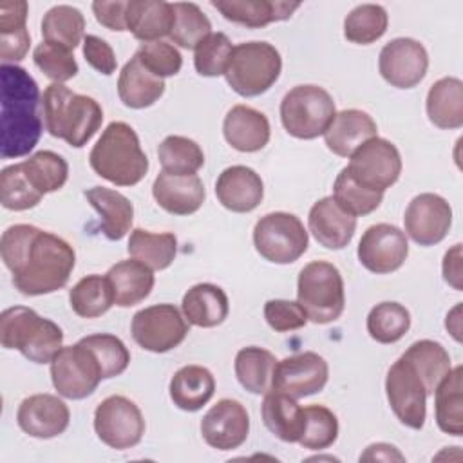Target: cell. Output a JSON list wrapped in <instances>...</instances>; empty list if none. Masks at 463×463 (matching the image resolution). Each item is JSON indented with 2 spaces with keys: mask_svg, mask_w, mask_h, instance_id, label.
<instances>
[{
  "mask_svg": "<svg viewBox=\"0 0 463 463\" xmlns=\"http://www.w3.org/2000/svg\"><path fill=\"white\" fill-rule=\"evenodd\" d=\"M0 253L14 288L27 297L61 289L74 269V248L61 237L33 224L9 226L0 239Z\"/></svg>",
  "mask_w": 463,
  "mask_h": 463,
  "instance_id": "1",
  "label": "cell"
},
{
  "mask_svg": "<svg viewBox=\"0 0 463 463\" xmlns=\"http://www.w3.org/2000/svg\"><path fill=\"white\" fill-rule=\"evenodd\" d=\"M2 141L4 159L27 156L42 136L40 90L34 78L18 65L2 63Z\"/></svg>",
  "mask_w": 463,
  "mask_h": 463,
  "instance_id": "2",
  "label": "cell"
},
{
  "mask_svg": "<svg viewBox=\"0 0 463 463\" xmlns=\"http://www.w3.org/2000/svg\"><path fill=\"white\" fill-rule=\"evenodd\" d=\"M42 109L47 132L74 148L87 145L103 121V110L94 98L78 94L63 83L45 87Z\"/></svg>",
  "mask_w": 463,
  "mask_h": 463,
  "instance_id": "3",
  "label": "cell"
},
{
  "mask_svg": "<svg viewBox=\"0 0 463 463\" xmlns=\"http://www.w3.org/2000/svg\"><path fill=\"white\" fill-rule=\"evenodd\" d=\"M90 168L116 186H134L148 172V157L136 130L125 121H112L89 154Z\"/></svg>",
  "mask_w": 463,
  "mask_h": 463,
  "instance_id": "4",
  "label": "cell"
},
{
  "mask_svg": "<svg viewBox=\"0 0 463 463\" xmlns=\"http://www.w3.org/2000/svg\"><path fill=\"white\" fill-rule=\"evenodd\" d=\"M0 342L5 349H16L34 364H51L63 347V331L34 309L13 306L0 315Z\"/></svg>",
  "mask_w": 463,
  "mask_h": 463,
  "instance_id": "5",
  "label": "cell"
},
{
  "mask_svg": "<svg viewBox=\"0 0 463 463\" xmlns=\"http://www.w3.org/2000/svg\"><path fill=\"white\" fill-rule=\"evenodd\" d=\"M297 302L315 324H329L340 318L345 307L344 279L338 268L327 260L306 264L297 280Z\"/></svg>",
  "mask_w": 463,
  "mask_h": 463,
  "instance_id": "6",
  "label": "cell"
},
{
  "mask_svg": "<svg viewBox=\"0 0 463 463\" xmlns=\"http://www.w3.org/2000/svg\"><path fill=\"white\" fill-rule=\"evenodd\" d=\"M280 52L268 42H244L233 47L224 78L244 98L264 94L280 76Z\"/></svg>",
  "mask_w": 463,
  "mask_h": 463,
  "instance_id": "7",
  "label": "cell"
},
{
  "mask_svg": "<svg viewBox=\"0 0 463 463\" xmlns=\"http://www.w3.org/2000/svg\"><path fill=\"white\" fill-rule=\"evenodd\" d=\"M336 116L331 94L318 85H297L280 101V121L297 139L324 136Z\"/></svg>",
  "mask_w": 463,
  "mask_h": 463,
  "instance_id": "8",
  "label": "cell"
},
{
  "mask_svg": "<svg viewBox=\"0 0 463 463\" xmlns=\"http://www.w3.org/2000/svg\"><path fill=\"white\" fill-rule=\"evenodd\" d=\"M253 244L260 257L273 264L298 260L309 244L302 221L288 212H271L260 217L253 228Z\"/></svg>",
  "mask_w": 463,
  "mask_h": 463,
  "instance_id": "9",
  "label": "cell"
},
{
  "mask_svg": "<svg viewBox=\"0 0 463 463\" xmlns=\"http://www.w3.org/2000/svg\"><path fill=\"white\" fill-rule=\"evenodd\" d=\"M51 380L60 396L83 400L98 389L103 373L92 351L78 342L61 347L51 360Z\"/></svg>",
  "mask_w": 463,
  "mask_h": 463,
  "instance_id": "10",
  "label": "cell"
},
{
  "mask_svg": "<svg viewBox=\"0 0 463 463\" xmlns=\"http://www.w3.org/2000/svg\"><path fill=\"white\" fill-rule=\"evenodd\" d=\"M345 168L360 186L383 194L402 174V156L396 145L376 136L367 139L349 156V165Z\"/></svg>",
  "mask_w": 463,
  "mask_h": 463,
  "instance_id": "11",
  "label": "cell"
},
{
  "mask_svg": "<svg viewBox=\"0 0 463 463\" xmlns=\"http://www.w3.org/2000/svg\"><path fill=\"white\" fill-rule=\"evenodd\" d=\"M94 430L107 447L125 450L141 441L145 418L132 400L112 394L98 403L94 411Z\"/></svg>",
  "mask_w": 463,
  "mask_h": 463,
  "instance_id": "12",
  "label": "cell"
},
{
  "mask_svg": "<svg viewBox=\"0 0 463 463\" xmlns=\"http://www.w3.org/2000/svg\"><path fill=\"white\" fill-rule=\"evenodd\" d=\"M130 333L141 349L166 353L186 338L188 324L174 304H156L132 317Z\"/></svg>",
  "mask_w": 463,
  "mask_h": 463,
  "instance_id": "13",
  "label": "cell"
},
{
  "mask_svg": "<svg viewBox=\"0 0 463 463\" xmlns=\"http://www.w3.org/2000/svg\"><path fill=\"white\" fill-rule=\"evenodd\" d=\"M385 394L400 423L414 430L423 427L429 394L420 374L403 356H400L387 371Z\"/></svg>",
  "mask_w": 463,
  "mask_h": 463,
  "instance_id": "14",
  "label": "cell"
},
{
  "mask_svg": "<svg viewBox=\"0 0 463 463\" xmlns=\"http://www.w3.org/2000/svg\"><path fill=\"white\" fill-rule=\"evenodd\" d=\"M360 264L376 275H385L400 269L409 255L405 232L389 222L369 226L356 250Z\"/></svg>",
  "mask_w": 463,
  "mask_h": 463,
  "instance_id": "15",
  "label": "cell"
},
{
  "mask_svg": "<svg viewBox=\"0 0 463 463\" xmlns=\"http://www.w3.org/2000/svg\"><path fill=\"white\" fill-rule=\"evenodd\" d=\"M329 378L327 362L313 351L291 354L277 360L271 378V391L284 392L291 398H304L320 392Z\"/></svg>",
  "mask_w": 463,
  "mask_h": 463,
  "instance_id": "16",
  "label": "cell"
},
{
  "mask_svg": "<svg viewBox=\"0 0 463 463\" xmlns=\"http://www.w3.org/2000/svg\"><path fill=\"white\" fill-rule=\"evenodd\" d=\"M429 54L414 38H394L385 43L378 56L382 78L396 89H412L427 74Z\"/></svg>",
  "mask_w": 463,
  "mask_h": 463,
  "instance_id": "17",
  "label": "cell"
},
{
  "mask_svg": "<svg viewBox=\"0 0 463 463\" xmlns=\"http://www.w3.org/2000/svg\"><path fill=\"white\" fill-rule=\"evenodd\" d=\"M405 235L420 246H434L441 242L452 224V208L438 194H420L405 208Z\"/></svg>",
  "mask_w": 463,
  "mask_h": 463,
  "instance_id": "18",
  "label": "cell"
},
{
  "mask_svg": "<svg viewBox=\"0 0 463 463\" xmlns=\"http://www.w3.org/2000/svg\"><path fill=\"white\" fill-rule=\"evenodd\" d=\"M250 432V416L244 405L232 398L219 400L201 420L203 439L217 450L239 449Z\"/></svg>",
  "mask_w": 463,
  "mask_h": 463,
  "instance_id": "19",
  "label": "cell"
},
{
  "mask_svg": "<svg viewBox=\"0 0 463 463\" xmlns=\"http://www.w3.org/2000/svg\"><path fill=\"white\" fill-rule=\"evenodd\" d=\"M69 421L71 411L65 402L47 392L27 396L16 411L18 427L38 439H51L63 434Z\"/></svg>",
  "mask_w": 463,
  "mask_h": 463,
  "instance_id": "20",
  "label": "cell"
},
{
  "mask_svg": "<svg viewBox=\"0 0 463 463\" xmlns=\"http://www.w3.org/2000/svg\"><path fill=\"white\" fill-rule=\"evenodd\" d=\"M215 195L226 210L248 213L260 204L264 197V183L253 168L233 165L219 174L215 181Z\"/></svg>",
  "mask_w": 463,
  "mask_h": 463,
  "instance_id": "21",
  "label": "cell"
},
{
  "mask_svg": "<svg viewBox=\"0 0 463 463\" xmlns=\"http://www.w3.org/2000/svg\"><path fill=\"white\" fill-rule=\"evenodd\" d=\"M307 226L315 241L327 250L345 248L356 232V217L347 213L331 197L318 199L307 215Z\"/></svg>",
  "mask_w": 463,
  "mask_h": 463,
  "instance_id": "22",
  "label": "cell"
},
{
  "mask_svg": "<svg viewBox=\"0 0 463 463\" xmlns=\"http://www.w3.org/2000/svg\"><path fill=\"white\" fill-rule=\"evenodd\" d=\"M152 195L165 212L174 215H190L203 206L206 190L197 174L175 175L161 172L154 179Z\"/></svg>",
  "mask_w": 463,
  "mask_h": 463,
  "instance_id": "23",
  "label": "cell"
},
{
  "mask_svg": "<svg viewBox=\"0 0 463 463\" xmlns=\"http://www.w3.org/2000/svg\"><path fill=\"white\" fill-rule=\"evenodd\" d=\"M222 134L228 145L239 152H259L269 141L268 118L248 105H233L222 121Z\"/></svg>",
  "mask_w": 463,
  "mask_h": 463,
  "instance_id": "24",
  "label": "cell"
},
{
  "mask_svg": "<svg viewBox=\"0 0 463 463\" xmlns=\"http://www.w3.org/2000/svg\"><path fill=\"white\" fill-rule=\"evenodd\" d=\"M376 121L360 109H345L336 112L335 119L324 132L326 146L340 157H349L367 139L376 137Z\"/></svg>",
  "mask_w": 463,
  "mask_h": 463,
  "instance_id": "25",
  "label": "cell"
},
{
  "mask_svg": "<svg viewBox=\"0 0 463 463\" xmlns=\"http://www.w3.org/2000/svg\"><path fill=\"white\" fill-rule=\"evenodd\" d=\"M212 5L226 20L250 29H259L271 22L288 20L300 7L298 2L284 0H212Z\"/></svg>",
  "mask_w": 463,
  "mask_h": 463,
  "instance_id": "26",
  "label": "cell"
},
{
  "mask_svg": "<svg viewBox=\"0 0 463 463\" xmlns=\"http://www.w3.org/2000/svg\"><path fill=\"white\" fill-rule=\"evenodd\" d=\"M89 204L98 212L101 232L109 241H121L132 226L134 206L118 190L92 186L83 192Z\"/></svg>",
  "mask_w": 463,
  "mask_h": 463,
  "instance_id": "27",
  "label": "cell"
},
{
  "mask_svg": "<svg viewBox=\"0 0 463 463\" xmlns=\"http://www.w3.org/2000/svg\"><path fill=\"white\" fill-rule=\"evenodd\" d=\"M181 309L188 324L197 327H215L226 320L230 302L222 288L201 282L183 295Z\"/></svg>",
  "mask_w": 463,
  "mask_h": 463,
  "instance_id": "28",
  "label": "cell"
},
{
  "mask_svg": "<svg viewBox=\"0 0 463 463\" xmlns=\"http://www.w3.org/2000/svg\"><path fill=\"white\" fill-rule=\"evenodd\" d=\"M174 25V9L165 0H130L127 2V31L136 40L157 42L170 34Z\"/></svg>",
  "mask_w": 463,
  "mask_h": 463,
  "instance_id": "29",
  "label": "cell"
},
{
  "mask_svg": "<svg viewBox=\"0 0 463 463\" xmlns=\"http://www.w3.org/2000/svg\"><path fill=\"white\" fill-rule=\"evenodd\" d=\"M262 421L266 429L286 443H298L304 430V407L297 403V398H291L279 391H268L260 407Z\"/></svg>",
  "mask_w": 463,
  "mask_h": 463,
  "instance_id": "30",
  "label": "cell"
},
{
  "mask_svg": "<svg viewBox=\"0 0 463 463\" xmlns=\"http://www.w3.org/2000/svg\"><path fill=\"white\" fill-rule=\"evenodd\" d=\"M154 269L146 264L128 259L119 260L107 271V279L114 291V302L119 307H130L143 302L154 288Z\"/></svg>",
  "mask_w": 463,
  "mask_h": 463,
  "instance_id": "31",
  "label": "cell"
},
{
  "mask_svg": "<svg viewBox=\"0 0 463 463\" xmlns=\"http://www.w3.org/2000/svg\"><path fill=\"white\" fill-rule=\"evenodd\" d=\"M165 80L154 76L134 54L121 69L118 78V96L125 107L146 109L165 92Z\"/></svg>",
  "mask_w": 463,
  "mask_h": 463,
  "instance_id": "32",
  "label": "cell"
},
{
  "mask_svg": "<svg viewBox=\"0 0 463 463\" xmlns=\"http://www.w3.org/2000/svg\"><path fill=\"white\" fill-rule=\"evenodd\" d=\"M170 400L186 412L203 409L215 392V378L203 365H184L170 380Z\"/></svg>",
  "mask_w": 463,
  "mask_h": 463,
  "instance_id": "33",
  "label": "cell"
},
{
  "mask_svg": "<svg viewBox=\"0 0 463 463\" xmlns=\"http://www.w3.org/2000/svg\"><path fill=\"white\" fill-rule=\"evenodd\" d=\"M430 123L443 130L463 127V81L445 76L430 85L425 101Z\"/></svg>",
  "mask_w": 463,
  "mask_h": 463,
  "instance_id": "34",
  "label": "cell"
},
{
  "mask_svg": "<svg viewBox=\"0 0 463 463\" xmlns=\"http://www.w3.org/2000/svg\"><path fill=\"white\" fill-rule=\"evenodd\" d=\"M434 414L441 432L463 434V369H450L434 391Z\"/></svg>",
  "mask_w": 463,
  "mask_h": 463,
  "instance_id": "35",
  "label": "cell"
},
{
  "mask_svg": "<svg viewBox=\"0 0 463 463\" xmlns=\"http://www.w3.org/2000/svg\"><path fill=\"white\" fill-rule=\"evenodd\" d=\"M27 9L25 0L0 2V56L4 63L20 61L29 51L31 36L25 27Z\"/></svg>",
  "mask_w": 463,
  "mask_h": 463,
  "instance_id": "36",
  "label": "cell"
},
{
  "mask_svg": "<svg viewBox=\"0 0 463 463\" xmlns=\"http://www.w3.org/2000/svg\"><path fill=\"white\" fill-rule=\"evenodd\" d=\"M420 374L427 394H434L438 383L445 378L450 367V354L447 349L434 340H418L409 345L402 354Z\"/></svg>",
  "mask_w": 463,
  "mask_h": 463,
  "instance_id": "37",
  "label": "cell"
},
{
  "mask_svg": "<svg viewBox=\"0 0 463 463\" xmlns=\"http://www.w3.org/2000/svg\"><path fill=\"white\" fill-rule=\"evenodd\" d=\"M128 255L150 269H166L177 253V239L170 232L152 233L143 228H134L128 239Z\"/></svg>",
  "mask_w": 463,
  "mask_h": 463,
  "instance_id": "38",
  "label": "cell"
},
{
  "mask_svg": "<svg viewBox=\"0 0 463 463\" xmlns=\"http://www.w3.org/2000/svg\"><path fill=\"white\" fill-rule=\"evenodd\" d=\"M275 364L277 358L273 353L257 345H250L237 353L233 367L239 383L246 391L253 394H266L271 389Z\"/></svg>",
  "mask_w": 463,
  "mask_h": 463,
  "instance_id": "39",
  "label": "cell"
},
{
  "mask_svg": "<svg viewBox=\"0 0 463 463\" xmlns=\"http://www.w3.org/2000/svg\"><path fill=\"white\" fill-rule=\"evenodd\" d=\"M69 304L81 318H96L105 315L116 304L107 275L101 277L92 273L80 279L69 291Z\"/></svg>",
  "mask_w": 463,
  "mask_h": 463,
  "instance_id": "40",
  "label": "cell"
},
{
  "mask_svg": "<svg viewBox=\"0 0 463 463\" xmlns=\"http://www.w3.org/2000/svg\"><path fill=\"white\" fill-rule=\"evenodd\" d=\"M85 18L80 9L61 4L51 7L42 20V36L49 43L63 45L74 51L83 36Z\"/></svg>",
  "mask_w": 463,
  "mask_h": 463,
  "instance_id": "41",
  "label": "cell"
},
{
  "mask_svg": "<svg viewBox=\"0 0 463 463\" xmlns=\"http://www.w3.org/2000/svg\"><path fill=\"white\" fill-rule=\"evenodd\" d=\"M157 157L163 172L175 175H194L204 165L201 146L184 136H166L157 148Z\"/></svg>",
  "mask_w": 463,
  "mask_h": 463,
  "instance_id": "42",
  "label": "cell"
},
{
  "mask_svg": "<svg viewBox=\"0 0 463 463\" xmlns=\"http://www.w3.org/2000/svg\"><path fill=\"white\" fill-rule=\"evenodd\" d=\"M22 168L31 184L42 195L60 190L69 177L67 161L52 150H40L33 154L29 159L22 161Z\"/></svg>",
  "mask_w": 463,
  "mask_h": 463,
  "instance_id": "43",
  "label": "cell"
},
{
  "mask_svg": "<svg viewBox=\"0 0 463 463\" xmlns=\"http://www.w3.org/2000/svg\"><path fill=\"white\" fill-rule=\"evenodd\" d=\"M411 327V313L398 302H380L367 315V333L378 344H394Z\"/></svg>",
  "mask_w": 463,
  "mask_h": 463,
  "instance_id": "44",
  "label": "cell"
},
{
  "mask_svg": "<svg viewBox=\"0 0 463 463\" xmlns=\"http://www.w3.org/2000/svg\"><path fill=\"white\" fill-rule=\"evenodd\" d=\"M387 11L378 4L356 5L344 20V36L351 43L369 45L387 31Z\"/></svg>",
  "mask_w": 463,
  "mask_h": 463,
  "instance_id": "45",
  "label": "cell"
},
{
  "mask_svg": "<svg viewBox=\"0 0 463 463\" xmlns=\"http://www.w3.org/2000/svg\"><path fill=\"white\" fill-rule=\"evenodd\" d=\"M174 25L170 38L183 49H195L208 34H212V24L197 4L174 2Z\"/></svg>",
  "mask_w": 463,
  "mask_h": 463,
  "instance_id": "46",
  "label": "cell"
},
{
  "mask_svg": "<svg viewBox=\"0 0 463 463\" xmlns=\"http://www.w3.org/2000/svg\"><path fill=\"white\" fill-rule=\"evenodd\" d=\"M42 194L27 179L22 163L9 165L0 172V203L7 210L24 212L42 201Z\"/></svg>",
  "mask_w": 463,
  "mask_h": 463,
  "instance_id": "47",
  "label": "cell"
},
{
  "mask_svg": "<svg viewBox=\"0 0 463 463\" xmlns=\"http://www.w3.org/2000/svg\"><path fill=\"white\" fill-rule=\"evenodd\" d=\"M333 199L338 203L342 210L358 217V215H367L374 212L380 206L383 194L360 186L349 175L347 168H342L333 184Z\"/></svg>",
  "mask_w": 463,
  "mask_h": 463,
  "instance_id": "48",
  "label": "cell"
},
{
  "mask_svg": "<svg viewBox=\"0 0 463 463\" xmlns=\"http://www.w3.org/2000/svg\"><path fill=\"white\" fill-rule=\"evenodd\" d=\"M80 342L83 345H87L92 351V354L96 356V360L101 367V373H103V380L119 376L121 373L127 371V367L130 364V353H128L127 345L123 344V340L118 338L116 335L96 333V335H89V336L81 338Z\"/></svg>",
  "mask_w": 463,
  "mask_h": 463,
  "instance_id": "49",
  "label": "cell"
},
{
  "mask_svg": "<svg viewBox=\"0 0 463 463\" xmlns=\"http://www.w3.org/2000/svg\"><path fill=\"white\" fill-rule=\"evenodd\" d=\"M304 430L298 443L304 449L322 450L331 447L338 438V420L333 411L324 405L304 407Z\"/></svg>",
  "mask_w": 463,
  "mask_h": 463,
  "instance_id": "50",
  "label": "cell"
},
{
  "mask_svg": "<svg viewBox=\"0 0 463 463\" xmlns=\"http://www.w3.org/2000/svg\"><path fill=\"white\" fill-rule=\"evenodd\" d=\"M34 65L49 78L52 83H63L78 74V63L71 49L49 42H42L33 51Z\"/></svg>",
  "mask_w": 463,
  "mask_h": 463,
  "instance_id": "51",
  "label": "cell"
},
{
  "mask_svg": "<svg viewBox=\"0 0 463 463\" xmlns=\"http://www.w3.org/2000/svg\"><path fill=\"white\" fill-rule=\"evenodd\" d=\"M194 51L195 71L201 76L217 78L224 74L233 47L224 33H212Z\"/></svg>",
  "mask_w": 463,
  "mask_h": 463,
  "instance_id": "52",
  "label": "cell"
},
{
  "mask_svg": "<svg viewBox=\"0 0 463 463\" xmlns=\"http://www.w3.org/2000/svg\"><path fill=\"white\" fill-rule=\"evenodd\" d=\"M136 56L143 63V67L157 78L175 76L183 65L181 52L172 43L161 40L141 43L136 51Z\"/></svg>",
  "mask_w": 463,
  "mask_h": 463,
  "instance_id": "53",
  "label": "cell"
},
{
  "mask_svg": "<svg viewBox=\"0 0 463 463\" xmlns=\"http://www.w3.org/2000/svg\"><path fill=\"white\" fill-rule=\"evenodd\" d=\"M264 318L268 326L277 333L295 331L307 324V315L298 302L271 298L264 304Z\"/></svg>",
  "mask_w": 463,
  "mask_h": 463,
  "instance_id": "54",
  "label": "cell"
},
{
  "mask_svg": "<svg viewBox=\"0 0 463 463\" xmlns=\"http://www.w3.org/2000/svg\"><path fill=\"white\" fill-rule=\"evenodd\" d=\"M83 56L85 61L96 69L98 72L109 76L116 71L118 61H116V54L112 51V47L99 36L96 34H87L83 38Z\"/></svg>",
  "mask_w": 463,
  "mask_h": 463,
  "instance_id": "55",
  "label": "cell"
},
{
  "mask_svg": "<svg viewBox=\"0 0 463 463\" xmlns=\"http://www.w3.org/2000/svg\"><path fill=\"white\" fill-rule=\"evenodd\" d=\"M94 16L98 24L110 31H127V2H103L98 0L92 4Z\"/></svg>",
  "mask_w": 463,
  "mask_h": 463,
  "instance_id": "56",
  "label": "cell"
},
{
  "mask_svg": "<svg viewBox=\"0 0 463 463\" xmlns=\"http://www.w3.org/2000/svg\"><path fill=\"white\" fill-rule=\"evenodd\" d=\"M443 279L449 286H452L456 291L463 289L461 284V277H463V269H461V244H454L443 257Z\"/></svg>",
  "mask_w": 463,
  "mask_h": 463,
  "instance_id": "57",
  "label": "cell"
},
{
  "mask_svg": "<svg viewBox=\"0 0 463 463\" xmlns=\"http://www.w3.org/2000/svg\"><path fill=\"white\" fill-rule=\"evenodd\" d=\"M403 454L394 445L389 443H373L360 454V461H403Z\"/></svg>",
  "mask_w": 463,
  "mask_h": 463,
  "instance_id": "58",
  "label": "cell"
},
{
  "mask_svg": "<svg viewBox=\"0 0 463 463\" xmlns=\"http://www.w3.org/2000/svg\"><path fill=\"white\" fill-rule=\"evenodd\" d=\"M461 304H458L449 315H447V320H445V327L449 329V333L454 336L456 342H461Z\"/></svg>",
  "mask_w": 463,
  "mask_h": 463,
  "instance_id": "59",
  "label": "cell"
}]
</instances>
